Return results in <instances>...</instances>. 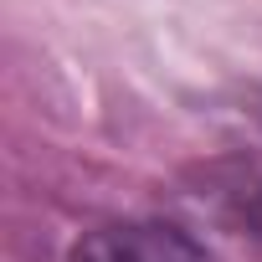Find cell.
<instances>
[{
	"instance_id": "obj_1",
	"label": "cell",
	"mask_w": 262,
	"mask_h": 262,
	"mask_svg": "<svg viewBox=\"0 0 262 262\" xmlns=\"http://www.w3.org/2000/svg\"><path fill=\"white\" fill-rule=\"evenodd\" d=\"M72 262H211V257L175 226L134 221V226H103L82 236Z\"/></svg>"
}]
</instances>
